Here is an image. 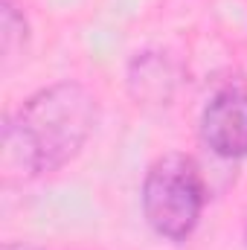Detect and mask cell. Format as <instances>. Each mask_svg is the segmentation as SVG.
I'll use <instances>...</instances> for the list:
<instances>
[{
  "instance_id": "6da1fadb",
  "label": "cell",
  "mask_w": 247,
  "mask_h": 250,
  "mask_svg": "<svg viewBox=\"0 0 247 250\" xmlns=\"http://www.w3.org/2000/svg\"><path fill=\"white\" fill-rule=\"evenodd\" d=\"M96 123V96L79 82H59L32 93L3 125V184L59 172L84 148Z\"/></svg>"
},
{
  "instance_id": "7a4b0ae2",
  "label": "cell",
  "mask_w": 247,
  "mask_h": 250,
  "mask_svg": "<svg viewBox=\"0 0 247 250\" xmlns=\"http://www.w3.org/2000/svg\"><path fill=\"white\" fill-rule=\"evenodd\" d=\"M140 201L148 227L160 239H189L206 207V184L198 163L186 154H166L154 160L145 172Z\"/></svg>"
},
{
  "instance_id": "3957f363",
  "label": "cell",
  "mask_w": 247,
  "mask_h": 250,
  "mask_svg": "<svg viewBox=\"0 0 247 250\" xmlns=\"http://www.w3.org/2000/svg\"><path fill=\"white\" fill-rule=\"evenodd\" d=\"M204 143L224 160L247 157V90L227 87L212 96L201 117Z\"/></svg>"
},
{
  "instance_id": "277c9868",
  "label": "cell",
  "mask_w": 247,
  "mask_h": 250,
  "mask_svg": "<svg viewBox=\"0 0 247 250\" xmlns=\"http://www.w3.org/2000/svg\"><path fill=\"white\" fill-rule=\"evenodd\" d=\"M178 87V70L163 53H140L128 64V93L143 105H166Z\"/></svg>"
},
{
  "instance_id": "5b68a950",
  "label": "cell",
  "mask_w": 247,
  "mask_h": 250,
  "mask_svg": "<svg viewBox=\"0 0 247 250\" xmlns=\"http://www.w3.org/2000/svg\"><path fill=\"white\" fill-rule=\"evenodd\" d=\"M0 38H3V56L15 59V53L26 44V18L18 9L15 0H3L0 3Z\"/></svg>"
},
{
  "instance_id": "8992f818",
  "label": "cell",
  "mask_w": 247,
  "mask_h": 250,
  "mask_svg": "<svg viewBox=\"0 0 247 250\" xmlns=\"http://www.w3.org/2000/svg\"><path fill=\"white\" fill-rule=\"evenodd\" d=\"M3 250H38V248H32V245H26V242H6Z\"/></svg>"
},
{
  "instance_id": "52a82bcc",
  "label": "cell",
  "mask_w": 247,
  "mask_h": 250,
  "mask_svg": "<svg viewBox=\"0 0 247 250\" xmlns=\"http://www.w3.org/2000/svg\"><path fill=\"white\" fill-rule=\"evenodd\" d=\"M245 242H247V230H245Z\"/></svg>"
}]
</instances>
